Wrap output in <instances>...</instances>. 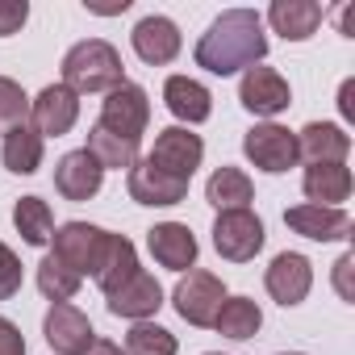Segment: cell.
Returning <instances> with one entry per match:
<instances>
[{"mask_svg":"<svg viewBox=\"0 0 355 355\" xmlns=\"http://www.w3.org/2000/svg\"><path fill=\"white\" fill-rule=\"evenodd\" d=\"M146 121H150V101H146V92L138 88V84H117L109 96H105V105H101V130H109V134H117V138H130V142H138L142 138V130H146Z\"/></svg>","mask_w":355,"mask_h":355,"instance_id":"cell-4","label":"cell"},{"mask_svg":"<svg viewBox=\"0 0 355 355\" xmlns=\"http://www.w3.org/2000/svg\"><path fill=\"white\" fill-rule=\"evenodd\" d=\"M146 159L155 167H163L167 175L193 180V171L205 159V142H201V134H189L184 125H167V130H159V138H155V146H150Z\"/></svg>","mask_w":355,"mask_h":355,"instance_id":"cell-8","label":"cell"},{"mask_svg":"<svg viewBox=\"0 0 355 355\" xmlns=\"http://www.w3.org/2000/svg\"><path fill=\"white\" fill-rule=\"evenodd\" d=\"M105 243H109V230H101L92 222H67V226L55 230V251L51 255H59L71 272L92 276L101 255H105Z\"/></svg>","mask_w":355,"mask_h":355,"instance_id":"cell-7","label":"cell"},{"mask_svg":"<svg viewBox=\"0 0 355 355\" xmlns=\"http://www.w3.org/2000/svg\"><path fill=\"white\" fill-rule=\"evenodd\" d=\"M347 150H351V134L334 121H309L297 134V159H305L309 167L313 163H343Z\"/></svg>","mask_w":355,"mask_h":355,"instance_id":"cell-19","label":"cell"},{"mask_svg":"<svg viewBox=\"0 0 355 355\" xmlns=\"http://www.w3.org/2000/svg\"><path fill=\"white\" fill-rule=\"evenodd\" d=\"M251 197H255V189H251V175H247L243 167H218V171L209 175V184H205V201H209L218 214H226V209H247Z\"/></svg>","mask_w":355,"mask_h":355,"instance_id":"cell-23","label":"cell"},{"mask_svg":"<svg viewBox=\"0 0 355 355\" xmlns=\"http://www.w3.org/2000/svg\"><path fill=\"white\" fill-rule=\"evenodd\" d=\"M109 297V313L113 318H130V322H146L150 313H159V305H163V288H159V280L150 276V272H134L125 284H117L113 293H105Z\"/></svg>","mask_w":355,"mask_h":355,"instance_id":"cell-15","label":"cell"},{"mask_svg":"<svg viewBox=\"0 0 355 355\" xmlns=\"http://www.w3.org/2000/svg\"><path fill=\"white\" fill-rule=\"evenodd\" d=\"M263 55H268V34H263V17L255 9H226L222 17H214V26L197 42V67H205L214 76H234V71L259 67Z\"/></svg>","mask_w":355,"mask_h":355,"instance_id":"cell-1","label":"cell"},{"mask_svg":"<svg viewBox=\"0 0 355 355\" xmlns=\"http://www.w3.org/2000/svg\"><path fill=\"white\" fill-rule=\"evenodd\" d=\"M351 268H355V259H351V255H343V259L334 263V284H338V297H343V301H355L351 280H347V276H351Z\"/></svg>","mask_w":355,"mask_h":355,"instance_id":"cell-35","label":"cell"},{"mask_svg":"<svg viewBox=\"0 0 355 355\" xmlns=\"http://www.w3.org/2000/svg\"><path fill=\"white\" fill-rule=\"evenodd\" d=\"M125 355H175V334L155 322H134L125 334Z\"/></svg>","mask_w":355,"mask_h":355,"instance_id":"cell-30","label":"cell"},{"mask_svg":"<svg viewBox=\"0 0 355 355\" xmlns=\"http://www.w3.org/2000/svg\"><path fill=\"white\" fill-rule=\"evenodd\" d=\"M146 247L155 255L159 268H171V272H184L197 263V239L184 222H159L146 230Z\"/></svg>","mask_w":355,"mask_h":355,"instance_id":"cell-16","label":"cell"},{"mask_svg":"<svg viewBox=\"0 0 355 355\" xmlns=\"http://www.w3.org/2000/svg\"><path fill=\"white\" fill-rule=\"evenodd\" d=\"M309 205H326V209H338V201L351 197V171L343 163H313L305 167V180H301Z\"/></svg>","mask_w":355,"mask_h":355,"instance_id":"cell-20","label":"cell"},{"mask_svg":"<svg viewBox=\"0 0 355 355\" xmlns=\"http://www.w3.org/2000/svg\"><path fill=\"white\" fill-rule=\"evenodd\" d=\"M26 117H30V96H26V88H21L17 80H9V76H0V134L26 125Z\"/></svg>","mask_w":355,"mask_h":355,"instance_id":"cell-31","label":"cell"},{"mask_svg":"<svg viewBox=\"0 0 355 355\" xmlns=\"http://www.w3.org/2000/svg\"><path fill=\"white\" fill-rule=\"evenodd\" d=\"M351 96H355V80H347V84L338 88V109H343V117H347V121L355 117V101H351Z\"/></svg>","mask_w":355,"mask_h":355,"instance_id":"cell-36","label":"cell"},{"mask_svg":"<svg viewBox=\"0 0 355 355\" xmlns=\"http://www.w3.org/2000/svg\"><path fill=\"white\" fill-rule=\"evenodd\" d=\"M209 355H222V351H209Z\"/></svg>","mask_w":355,"mask_h":355,"instance_id":"cell-38","label":"cell"},{"mask_svg":"<svg viewBox=\"0 0 355 355\" xmlns=\"http://www.w3.org/2000/svg\"><path fill=\"white\" fill-rule=\"evenodd\" d=\"M130 201L138 205H180L189 197V180H180V175H167L163 167H155L150 159H138L130 167Z\"/></svg>","mask_w":355,"mask_h":355,"instance_id":"cell-11","label":"cell"},{"mask_svg":"<svg viewBox=\"0 0 355 355\" xmlns=\"http://www.w3.org/2000/svg\"><path fill=\"white\" fill-rule=\"evenodd\" d=\"M0 159H5V167L13 175H34L42 167V134L26 121L17 130L5 134V146H0Z\"/></svg>","mask_w":355,"mask_h":355,"instance_id":"cell-25","label":"cell"},{"mask_svg":"<svg viewBox=\"0 0 355 355\" xmlns=\"http://www.w3.org/2000/svg\"><path fill=\"white\" fill-rule=\"evenodd\" d=\"M42 334H46V347H51L55 355H84V351L96 343L92 322H88L76 305H67V301H59V305L46 309Z\"/></svg>","mask_w":355,"mask_h":355,"instance_id":"cell-10","label":"cell"},{"mask_svg":"<svg viewBox=\"0 0 355 355\" xmlns=\"http://www.w3.org/2000/svg\"><path fill=\"white\" fill-rule=\"evenodd\" d=\"M101 184H105V167L88 150H67L55 167V189L67 201H88L101 193Z\"/></svg>","mask_w":355,"mask_h":355,"instance_id":"cell-17","label":"cell"},{"mask_svg":"<svg viewBox=\"0 0 355 355\" xmlns=\"http://www.w3.org/2000/svg\"><path fill=\"white\" fill-rule=\"evenodd\" d=\"M214 247H218L222 259L247 263V259H255L259 247H263V222H259L251 209H226V214H218V222H214Z\"/></svg>","mask_w":355,"mask_h":355,"instance_id":"cell-5","label":"cell"},{"mask_svg":"<svg viewBox=\"0 0 355 355\" xmlns=\"http://www.w3.org/2000/svg\"><path fill=\"white\" fill-rule=\"evenodd\" d=\"M105 171L109 167H134L138 163V142H130V138H117V134H109V130H101V125H92L88 130V146H84Z\"/></svg>","mask_w":355,"mask_h":355,"instance_id":"cell-28","label":"cell"},{"mask_svg":"<svg viewBox=\"0 0 355 355\" xmlns=\"http://www.w3.org/2000/svg\"><path fill=\"white\" fill-rule=\"evenodd\" d=\"M0 355H26V338L9 318H0Z\"/></svg>","mask_w":355,"mask_h":355,"instance_id":"cell-34","label":"cell"},{"mask_svg":"<svg viewBox=\"0 0 355 355\" xmlns=\"http://www.w3.org/2000/svg\"><path fill=\"white\" fill-rule=\"evenodd\" d=\"M214 326H218V334H226V338H251V334H259V326H263V313H259V305L251 301V297H226L222 301V309H218V318H214Z\"/></svg>","mask_w":355,"mask_h":355,"instance_id":"cell-27","label":"cell"},{"mask_svg":"<svg viewBox=\"0 0 355 355\" xmlns=\"http://www.w3.org/2000/svg\"><path fill=\"white\" fill-rule=\"evenodd\" d=\"M80 117V96L67 84H46L34 101H30V121L38 134H67Z\"/></svg>","mask_w":355,"mask_h":355,"instance_id":"cell-13","label":"cell"},{"mask_svg":"<svg viewBox=\"0 0 355 355\" xmlns=\"http://www.w3.org/2000/svg\"><path fill=\"white\" fill-rule=\"evenodd\" d=\"M134 272H138V251H134V243H130V239H121V234H109L105 255H101V263H96L92 280L101 284V293H113V288H117V284H125Z\"/></svg>","mask_w":355,"mask_h":355,"instance_id":"cell-24","label":"cell"},{"mask_svg":"<svg viewBox=\"0 0 355 355\" xmlns=\"http://www.w3.org/2000/svg\"><path fill=\"white\" fill-rule=\"evenodd\" d=\"M13 226L30 247H46L55 239V214H51V205L42 197H21L13 205Z\"/></svg>","mask_w":355,"mask_h":355,"instance_id":"cell-26","label":"cell"},{"mask_svg":"<svg viewBox=\"0 0 355 355\" xmlns=\"http://www.w3.org/2000/svg\"><path fill=\"white\" fill-rule=\"evenodd\" d=\"M243 155H247L259 171L280 175V171L297 167V134H288V130L276 125V121H263V125L247 130V138H243Z\"/></svg>","mask_w":355,"mask_h":355,"instance_id":"cell-6","label":"cell"},{"mask_svg":"<svg viewBox=\"0 0 355 355\" xmlns=\"http://www.w3.org/2000/svg\"><path fill=\"white\" fill-rule=\"evenodd\" d=\"M21 293V259L0 243V301H9Z\"/></svg>","mask_w":355,"mask_h":355,"instance_id":"cell-32","label":"cell"},{"mask_svg":"<svg viewBox=\"0 0 355 355\" xmlns=\"http://www.w3.org/2000/svg\"><path fill=\"white\" fill-rule=\"evenodd\" d=\"M268 21H272L276 34H284L288 42H305V38H313L318 26H322V5H313V0H272Z\"/></svg>","mask_w":355,"mask_h":355,"instance_id":"cell-21","label":"cell"},{"mask_svg":"<svg viewBox=\"0 0 355 355\" xmlns=\"http://www.w3.org/2000/svg\"><path fill=\"white\" fill-rule=\"evenodd\" d=\"M222 301H226V284L214 272H201V268H189V276H180V284L171 293L175 313L189 326H214Z\"/></svg>","mask_w":355,"mask_h":355,"instance_id":"cell-3","label":"cell"},{"mask_svg":"<svg viewBox=\"0 0 355 355\" xmlns=\"http://www.w3.org/2000/svg\"><path fill=\"white\" fill-rule=\"evenodd\" d=\"M121 55L117 46H109L105 38H88V42H76L67 55H63V80L76 96L80 92H113L117 84H125V71H121Z\"/></svg>","mask_w":355,"mask_h":355,"instance_id":"cell-2","label":"cell"},{"mask_svg":"<svg viewBox=\"0 0 355 355\" xmlns=\"http://www.w3.org/2000/svg\"><path fill=\"white\" fill-rule=\"evenodd\" d=\"M130 38H134L138 59L150 63V67H163V63H171L175 55H180V30H175V21H167V17H159V13L142 17Z\"/></svg>","mask_w":355,"mask_h":355,"instance_id":"cell-18","label":"cell"},{"mask_svg":"<svg viewBox=\"0 0 355 355\" xmlns=\"http://www.w3.org/2000/svg\"><path fill=\"white\" fill-rule=\"evenodd\" d=\"M26 17H30V5H26V0H0V38L17 34V30L26 26Z\"/></svg>","mask_w":355,"mask_h":355,"instance_id":"cell-33","label":"cell"},{"mask_svg":"<svg viewBox=\"0 0 355 355\" xmlns=\"http://www.w3.org/2000/svg\"><path fill=\"white\" fill-rule=\"evenodd\" d=\"M239 101L255 117H276L293 105V88L276 67H247L243 84H239Z\"/></svg>","mask_w":355,"mask_h":355,"instance_id":"cell-9","label":"cell"},{"mask_svg":"<svg viewBox=\"0 0 355 355\" xmlns=\"http://www.w3.org/2000/svg\"><path fill=\"white\" fill-rule=\"evenodd\" d=\"M288 230L301 234V239H313V243H338V239H351V214L338 205V209H326V205H293L284 214Z\"/></svg>","mask_w":355,"mask_h":355,"instance_id":"cell-14","label":"cell"},{"mask_svg":"<svg viewBox=\"0 0 355 355\" xmlns=\"http://www.w3.org/2000/svg\"><path fill=\"white\" fill-rule=\"evenodd\" d=\"M263 284H268L272 301H280V305L288 309V305H301V301L309 297L313 268H309L305 255H297V251H280V255L272 259V268L263 272Z\"/></svg>","mask_w":355,"mask_h":355,"instance_id":"cell-12","label":"cell"},{"mask_svg":"<svg viewBox=\"0 0 355 355\" xmlns=\"http://www.w3.org/2000/svg\"><path fill=\"white\" fill-rule=\"evenodd\" d=\"M84 355H125V351H121L117 343H109V338H96V343H92Z\"/></svg>","mask_w":355,"mask_h":355,"instance_id":"cell-37","label":"cell"},{"mask_svg":"<svg viewBox=\"0 0 355 355\" xmlns=\"http://www.w3.org/2000/svg\"><path fill=\"white\" fill-rule=\"evenodd\" d=\"M163 101H167V109H171L175 117L189 121V125H197V121H205V117L214 113L209 88H205L201 80H189V76H171V80L163 84Z\"/></svg>","mask_w":355,"mask_h":355,"instance_id":"cell-22","label":"cell"},{"mask_svg":"<svg viewBox=\"0 0 355 355\" xmlns=\"http://www.w3.org/2000/svg\"><path fill=\"white\" fill-rule=\"evenodd\" d=\"M80 284H84V276H80V272H71L59 255H46V259L38 263V288L51 297V305L71 301V297L80 293Z\"/></svg>","mask_w":355,"mask_h":355,"instance_id":"cell-29","label":"cell"},{"mask_svg":"<svg viewBox=\"0 0 355 355\" xmlns=\"http://www.w3.org/2000/svg\"><path fill=\"white\" fill-rule=\"evenodd\" d=\"M284 355H297V351H284Z\"/></svg>","mask_w":355,"mask_h":355,"instance_id":"cell-39","label":"cell"}]
</instances>
